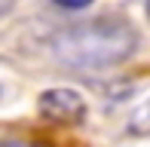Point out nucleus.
Instances as JSON below:
<instances>
[{
	"instance_id": "1",
	"label": "nucleus",
	"mask_w": 150,
	"mask_h": 147,
	"mask_svg": "<svg viewBox=\"0 0 150 147\" xmlns=\"http://www.w3.org/2000/svg\"><path fill=\"white\" fill-rule=\"evenodd\" d=\"M138 49V31L117 16H101L64 28L52 40V52L80 71L117 68Z\"/></svg>"
},
{
	"instance_id": "2",
	"label": "nucleus",
	"mask_w": 150,
	"mask_h": 147,
	"mask_svg": "<svg viewBox=\"0 0 150 147\" xmlns=\"http://www.w3.org/2000/svg\"><path fill=\"white\" fill-rule=\"evenodd\" d=\"M40 113L52 123H64V126H74V123H83L86 117V101L80 92L74 89H46L37 101Z\"/></svg>"
},
{
	"instance_id": "3",
	"label": "nucleus",
	"mask_w": 150,
	"mask_h": 147,
	"mask_svg": "<svg viewBox=\"0 0 150 147\" xmlns=\"http://www.w3.org/2000/svg\"><path fill=\"white\" fill-rule=\"evenodd\" d=\"M129 132L138 135V138H150V98L141 101L135 107V113L129 117Z\"/></svg>"
},
{
	"instance_id": "4",
	"label": "nucleus",
	"mask_w": 150,
	"mask_h": 147,
	"mask_svg": "<svg viewBox=\"0 0 150 147\" xmlns=\"http://www.w3.org/2000/svg\"><path fill=\"white\" fill-rule=\"evenodd\" d=\"M6 9H9V3H0V16H3V12H6Z\"/></svg>"
},
{
	"instance_id": "5",
	"label": "nucleus",
	"mask_w": 150,
	"mask_h": 147,
	"mask_svg": "<svg viewBox=\"0 0 150 147\" xmlns=\"http://www.w3.org/2000/svg\"><path fill=\"white\" fill-rule=\"evenodd\" d=\"M147 16H150V3H147Z\"/></svg>"
}]
</instances>
